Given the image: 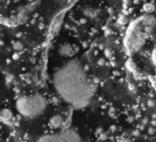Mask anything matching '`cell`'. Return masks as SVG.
Instances as JSON below:
<instances>
[{
    "instance_id": "cell-1",
    "label": "cell",
    "mask_w": 156,
    "mask_h": 142,
    "mask_svg": "<svg viewBox=\"0 0 156 142\" xmlns=\"http://www.w3.org/2000/svg\"><path fill=\"white\" fill-rule=\"evenodd\" d=\"M54 86L58 95L75 109H82L89 104L94 87L78 60L66 62L56 70Z\"/></svg>"
},
{
    "instance_id": "cell-12",
    "label": "cell",
    "mask_w": 156,
    "mask_h": 142,
    "mask_svg": "<svg viewBox=\"0 0 156 142\" xmlns=\"http://www.w3.org/2000/svg\"><path fill=\"white\" fill-rule=\"evenodd\" d=\"M127 22H128V19H127L126 17H124V16H122L121 18H120V19H119V23H120V24H122V25H124V24H126Z\"/></svg>"
},
{
    "instance_id": "cell-9",
    "label": "cell",
    "mask_w": 156,
    "mask_h": 142,
    "mask_svg": "<svg viewBox=\"0 0 156 142\" xmlns=\"http://www.w3.org/2000/svg\"><path fill=\"white\" fill-rule=\"evenodd\" d=\"M143 10L148 13V14H151L153 11H154V5L152 3H145L143 5Z\"/></svg>"
},
{
    "instance_id": "cell-13",
    "label": "cell",
    "mask_w": 156,
    "mask_h": 142,
    "mask_svg": "<svg viewBox=\"0 0 156 142\" xmlns=\"http://www.w3.org/2000/svg\"><path fill=\"white\" fill-rule=\"evenodd\" d=\"M133 120H134V118H133V117H129L128 119H127V121H128V122H131V123L133 122Z\"/></svg>"
},
{
    "instance_id": "cell-6",
    "label": "cell",
    "mask_w": 156,
    "mask_h": 142,
    "mask_svg": "<svg viewBox=\"0 0 156 142\" xmlns=\"http://www.w3.org/2000/svg\"><path fill=\"white\" fill-rule=\"evenodd\" d=\"M59 54L63 57H68L71 55L74 54V50H73V47L71 46L70 44H63L60 48H59Z\"/></svg>"
},
{
    "instance_id": "cell-8",
    "label": "cell",
    "mask_w": 156,
    "mask_h": 142,
    "mask_svg": "<svg viewBox=\"0 0 156 142\" xmlns=\"http://www.w3.org/2000/svg\"><path fill=\"white\" fill-rule=\"evenodd\" d=\"M13 118V113L11 110L9 109H3L2 112H1V120L2 122H9V121H11Z\"/></svg>"
},
{
    "instance_id": "cell-11",
    "label": "cell",
    "mask_w": 156,
    "mask_h": 142,
    "mask_svg": "<svg viewBox=\"0 0 156 142\" xmlns=\"http://www.w3.org/2000/svg\"><path fill=\"white\" fill-rule=\"evenodd\" d=\"M151 61L153 63V65L156 66V47L153 49L152 52H151Z\"/></svg>"
},
{
    "instance_id": "cell-2",
    "label": "cell",
    "mask_w": 156,
    "mask_h": 142,
    "mask_svg": "<svg viewBox=\"0 0 156 142\" xmlns=\"http://www.w3.org/2000/svg\"><path fill=\"white\" fill-rule=\"evenodd\" d=\"M16 110L20 116L27 119H33L41 116L47 108V101L40 94L20 96L16 101Z\"/></svg>"
},
{
    "instance_id": "cell-10",
    "label": "cell",
    "mask_w": 156,
    "mask_h": 142,
    "mask_svg": "<svg viewBox=\"0 0 156 142\" xmlns=\"http://www.w3.org/2000/svg\"><path fill=\"white\" fill-rule=\"evenodd\" d=\"M23 48H24V45L20 43V42H14V43H13V49H14L15 51L23 50Z\"/></svg>"
},
{
    "instance_id": "cell-5",
    "label": "cell",
    "mask_w": 156,
    "mask_h": 142,
    "mask_svg": "<svg viewBox=\"0 0 156 142\" xmlns=\"http://www.w3.org/2000/svg\"><path fill=\"white\" fill-rule=\"evenodd\" d=\"M63 123H64V119L60 114H56V116L51 117L50 120H49V126L55 129H58L60 127H62Z\"/></svg>"
},
{
    "instance_id": "cell-7",
    "label": "cell",
    "mask_w": 156,
    "mask_h": 142,
    "mask_svg": "<svg viewBox=\"0 0 156 142\" xmlns=\"http://www.w3.org/2000/svg\"><path fill=\"white\" fill-rule=\"evenodd\" d=\"M63 15H64V14H60V15H58V16L56 17V19L53 22L50 32L55 33L57 30L59 29V27H60V25H61V23H62V19H63Z\"/></svg>"
},
{
    "instance_id": "cell-4",
    "label": "cell",
    "mask_w": 156,
    "mask_h": 142,
    "mask_svg": "<svg viewBox=\"0 0 156 142\" xmlns=\"http://www.w3.org/2000/svg\"><path fill=\"white\" fill-rule=\"evenodd\" d=\"M39 141H81V137L74 129L66 128L61 132H55L50 135H44L39 138Z\"/></svg>"
},
{
    "instance_id": "cell-3",
    "label": "cell",
    "mask_w": 156,
    "mask_h": 142,
    "mask_svg": "<svg viewBox=\"0 0 156 142\" xmlns=\"http://www.w3.org/2000/svg\"><path fill=\"white\" fill-rule=\"evenodd\" d=\"M149 34L151 33L145 29L141 19L134 22L129 26L128 30H127L126 39H125V44L129 52L134 54L139 51L144 45Z\"/></svg>"
}]
</instances>
